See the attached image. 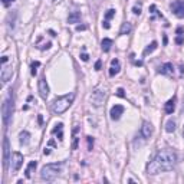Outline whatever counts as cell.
I'll list each match as a JSON object with an SVG mask.
<instances>
[{
	"label": "cell",
	"mask_w": 184,
	"mask_h": 184,
	"mask_svg": "<svg viewBox=\"0 0 184 184\" xmlns=\"http://www.w3.org/2000/svg\"><path fill=\"white\" fill-rule=\"evenodd\" d=\"M85 29H86L85 25H79V26H76V30H78V32H81V30H85Z\"/></svg>",
	"instance_id": "35"
},
{
	"label": "cell",
	"mask_w": 184,
	"mask_h": 184,
	"mask_svg": "<svg viewBox=\"0 0 184 184\" xmlns=\"http://www.w3.org/2000/svg\"><path fill=\"white\" fill-rule=\"evenodd\" d=\"M124 114V106L122 105H114L111 108V112H109V115H111L112 119H119V117Z\"/></svg>",
	"instance_id": "12"
},
{
	"label": "cell",
	"mask_w": 184,
	"mask_h": 184,
	"mask_svg": "<svg viewBox=\"0 0 184 184\" xmlns=\"http://www.w3.org/2000/svg\"><path fill=\"white\" fill-rule=\"evenodd\" d=\"M51 42H46L45 45H42V46H39V49H42V51H45V49H49V48H51Z\"/></svg>",
	"instance_id": "29"
},
{
	"label": "cell",
	"mask_w": 184,
	"mask_h": 184,
	"mask_svg": "<svg viewBox=\"0 0 184 184\" xmlns=\"http://www.w3.org/2000/svg\"><path fill=\"white\" fill-rule=\"evenodd\" d=\"M39 66H40V62H38V60H36V62H32V75H36V72H38L36 68H39Z\"/></svg>",
	"instance_id": "25"
},
{
	"label": "cell",
	"mask_w": 184,
	"mask_h": 184,
	"mask_svg": "<svg viewBox=\"0 0 184 184\" xmlns=\"http://www.w3.org/2000/svg\"><path fill=\"white\" fill-rule=\"evenodd\" d=\"M19 141L22 145H27L29 144V141H30V134L27 131H22L19 135Z\"/></svg>",
	"instance_id": "16"
},
{
	"label": "cell",
	"mask_w": 184,
	"mask_h": 184,
	"mask_svg": "<svg viewBox=\"0 0 184 184\" xmlns=\"http://www.w3.org/2000/svg\"><path fill=\"white\" fill-rule=\"evenodd\" d=\"M73 99H75V94H73V92H71V94H66V95H63V97H59L58 99H55V101H53L52 111L55 112V114H58V115L63 114V112H65L69 106L72 105Z\"/></svg>",
	"instance_id": "2"
},
{
	"label": "cell",
	"mask_w": 184,
	"mask_h": 184,
	"mask_svg": "<svg viewBox=\"0 0 184 184\" xmlns=\"http://www.w3.org/2000/svg\"><path fill=\"white\" fill-rule=\"evenodd\" d=\"M12 75H13V68L12 66H6V63L3 65V69H2V82L6 84L9 79H12Z\"/></svg>",
	"instance_id": "11"
},
{
	"label": "cell",
	"mask_w": 184,
	"mask_h": 184,
	"mask_svg": "<svg viewBox=\"0 0 184 184\" xmlns=\"http://www.w3.org/2000/svg\"><path fill=\"white\" fill-rule=\"evenodd\" d=\"M12 114H13V95L9 94V97L3 101V105H2V115H3V124H5V127L9 125V121L12 118Z\"/></svg>",
	"instance_id": "4"
},
{
	"label": "cell",
	"mask_w": 184,
	"mask_h": 184,
	"mask_svg": "<svg viewBox=\"0 0 184 184\" xmlns=\"http://www.w3.org/2000/svg\"><path fill=\"white\" fill-rule=\"evenodd\" d=\"M81 59L84 60V62H86V60L89 59V56H88V55H86V53H82V55H81Z\"/></svg>",
	"instance_id": "32"
},
{
	"label": "cell",
	"mask_w": 184,
	"mask_h": 184,
	"mask_svg": "<svg viewBox=\"0 0 184 184\" xmlns=\"http://www.w3.org/2000/svg\"><path fill=\"white\" fill-rule=\"evenodd\" d=\"M183 132H184V128H183Z\"/></svg>",
	"instance_id": "43"
},
{
	"label": "cell",
	"mask_w": 184,
	"mask_h": 184,
	"mask_svg": "<svg viewBox=\"0 0 184 184\" xmlns=\"http://www.w3.org/2000/svg\"><path fill=\"white\" fill-rule=\"evenodd\" d=\"M62 128H63V124H58L55 128H53V134H58V137H59V140L62 141L63 140V134H62Z\"/></svg>",
	"instance_id": "22"
},
{
	"label": "cell",
	"mask_w": 184,
	"mask_h": 184,
	"mask_svg": "<svg viewBox=\"0 0 184 184\" xmlns=\"http://www.w3.org/2000/svg\"><path fill=\"white\" fill-rule=\"evenodd\" d=\"M81 20V12H72L68 17V23H78Z\"/></svg>",
	"instance_id": "18"
},
{
	"label": "cell",
	"mask_w": 184,
	"mask_h": 184,
	"mask_svg": "<svg viewBox=\"0 0 184 184\" xmlns=\"http://www.w3.org/2000/svg\"><path fill=\"white\" fill-rule=\"evenodd\" d=\"M102 26L105 27V29H109L111 25H109V22H108V20H104V22H102Z\"/></svg>",
	"instance_id": "31"
},
{
	"label": "cell",
	"mask_w": 184,
	"mask_h": 184,
	"mask_svg": "<svg viewBox=\"0 0 184 184\" xmlns=\"http://www.w3.org/2000/svg\"><path fill=\"white\" fill-rule=\"evenodd\" d=\"M119 69H121L119 60L118 59H112L111 60V68H109V76H115V75L119 72Z\"/></svg>",
	"instance_id": "13"
},
{
	"label": "cell",
	"mask_w": 184,
	"mask_h": 184,
	"mask_svg": "<svg viewBox=\"0 0 184 184\" xmlns=\"http://www.w3.org/2000/svg\"><path fill=\"white\" fill-rule=\"evenodd\" d=\"M177 161V154L171 150H163L155 155V158L152 160L151 163L147 167L148 174L155 176L158 173H163V171H170Z\"/></svg>",
	"instance_id": "1"
},
{
	"label": "cell",
	"mask_w": 184,
	"mask_h": 184,
	"mask_svg": "<svg viewBox=\"0 0 184 184\" xmlns=\"http://www.w3.org/2000/svg\"><path fill=\"white\" fill-rule=\"evenodd\" d=\"M38 88H39V95L42 97V99H46L48 95H49V86H48V82L46 79H40L39 84H38Z\"/></svg>",
	"instance_id": "10"
},
{
	"label": "cell",
	"mask_w": 184,
	"mask_h": 184,
	"mask_svg": "<svg viewBox=\"0 0 184 184\" xmlns=\"http://www.w3.org/2000/svg\"><path fill=\"white\" fill-rule=\"evenodd\" d=\"M104 99H105V92L99 91V89H95V91L89 95V101H91L95 106L102 105V104H104Z\"/></svg>",
	"instance_id": "5"
},
{
	"label": "cell",
	"mask_w": 184,
	"mask_h": 184,
	"mask_svg": "<svg viewBox=\"0 0 184 184\" xmlns=\"http://www.w3.org/2000/svg\"><path fill=\"white\" fill-rule=\"evenodd\" d=\"M171 10L177 17H184V2L183 0H176L171 3Z\"/></svg>",
	"instance_id": "6"
},
{
	"label": "cell",
	"mask_w": 184,
	"mask_h": 184,
	"mask_svg": "<svg viewBox=\"0 0 184 184\" xmlns=\"http://www.w3.org/2000/svg\"><path fill=\"white\" fill-rule=\"evenodd\" d=\"M53 2H59V0H53Z\"/></svg>",
	"instance_id": "42"
},
{
	"label": "cell",
	"mask_w": 184,
	"mask_h": 184,
	"mask_svg": "<svg viewBox=\"0 0 184 184\" xmlns=\"http://www.w3.org/2000/svg\"><path fill=\"white\" fill-rule=\"evenodd\" d=\"M132 12H134V14H141V6H140V5H138V6H134Z\"/></svg>",
	"instance_id": "28"
},
{
	"label": "cell",
	"mask_w": 184,
	"mask_h": 184,
	"mask_svg": "<svg viewBox=\"0 0 184 184\" xmlns=\"http://www.w3.org/2000/svg\"><path fill=\"white\" fill-rule=\"evenodd\" d=\"M14 0H2V3H3V5H5V6H9V5H10V3H13Z\"/></svg>",
	"instance_id": "33"
},
{
	"label": "cell",
	"mask_w": 184,
	"mask_h": 184,
	"mask_svg": "<svg viewBox=\"0 0 184 184\" xmlns=\"http://www.w3.org/2000/svg\"><path fill=\"white\" fill-rule=\"evenodd\" d=\"M157 49V42L154 40V42H151V45H148L147 48L144 49V56L145 55H148V53H151V52H154Z\"/></svg>",
	"instance_id": "23"
},
{
	"label": "cell",
	"mask_w": 184,
	"mask_h": 184,
	"mask_svg": "<svg viewBox=\"0 0 184 184\" xmlns=\"http://www.w3.org/2000/svg\"><path fill=\"white\" fill-rule=\"evenodd\" d=\"M62 173V164H46L43 165V168L40 171V177L42 180L46 181H52L53 178H56Z\"/></svg>",
	"instance_id": "3"
},
{
	"label": "cell",
	"mask_w": 184,
	"mask_h": 184,
	"mask_svg": "<svg viewBox=\"0 0 184 184\" xmlns=\"http://www.w3.org/2000/svg\"><path fill=\"white\" fill-rule=\"evenodd\" d=\"M117 95H118V97H121V98H124V97H125L124 89H122V88H118V91H117Z\"/></svg>",
	"instance_id": "30"
},
{
	"label": "cell",
	"mask_w": 184,
	"mask_h": 184,
	"mask_svg": "<svg viewBox=\"0 0 184 184\" xmlns=\"http://www.w3.org/2000/svg\"><path fill=\"white\" fill-rule=\"evenodd\" d=\"M9 155H10V147H9V138L5 137L3 140V167L5 170H7V165H9Z\"/></svg>",
	"instance_id": "8"
},
{
	"label": "cell",
	"mask_w": 184,
	"mask_h": 184,
	"mask_svg": "<svg viewBox=\"0 0 184 184\" xmlns=\"http://www.w3.org/2000/svg\"><path fill=\"white\" fill-rule=\"evenodd\" d=\"M101 66H102V62H101V60H98V62L95 63V69H97V71H99V69H101Z\"/></svg>",
	"instance_id": "34"
},
{
	"label": "cell",
	"mask_w": 184,
	"mask_h": 184,
	"mask_svg": "<svg viewBox=\"0 0 184 184\" xmlns=\"http://www.w3.org/2000/svg\"><path fill=\"white\" fill-rule=\"evenodd\" d=\"M173 72H174V66H173V63H170V62L164 63V65L160 68V73H163V75H171Z\"/></svg>",
	"instance_id": "14"
},
{
	"label": "cell",
	"mask_w": 184,
	"mask_h": 184,
	"mask_svg": "<svg viewBox=\"0 0 184 184\" xmlns=\"http://www.w3.org/2000/svg\"><path fill=\"white\" fill-rule=\"evenodd\" d=\"M115 16V10L114 9H109V10H106V13H105V20H109L111 17H114Z\"/></svg>",
	"instance_id": "24"
},
{
	"label": "cell",
	"mask_w": 184,
	"mask_h": 184,
	"mask_svg": "<svg viewBox=\"0 0 184 184\" xmlns=\"http://www.w3.org/2000/svg\"><path fill=\"white\" fill-rule=\"evenodd\" d=\"M183 32H184L183 27H178V29H177V33H178V35H180V33H183Z\"/></svg>",
	"instance_id": "39"
},
{
	"label": "cell",
	"mask_w": 184,
	"mask_h": 184,
	"mask_svg": "<svg viewBox=\"0 0 184 184\" xmlns=\"http://www.w3.org/2000/svg\"><path fill=\"white\" fill-rule=\"evenodd\" d=\"M135 65H137V66H141V65H143V62H141V60H137V62H135Z\"/></svg>",
	"instance_id": "41"
},
{
	"label": "cell",
	"mask_w": 184,
	"mask_h": 184,
	"mask_svg": "<svg viewBox=\"0 0 184 184\" xmlns=\"http://www.w3.org/2000/svg\"><path fill=\"white\" fill-rule=\"evenodd\" d=\"M43 154H45V155H49V154H51V150H49V148H45V150H43Z\"/></svg>",
	"instance_id": "38"
},
{
	"label": "cell",
	"mask_w": 184,
	"mask_h": 184,
	"mask_svg": "<svg viewBox=\"0 0 184 184\" xmlns=\"http://www.w3.org/2000/svg\"><path fill=\"white\" fill-rule=\"evenodd\" d=\"M38 121H39V124H42V122H43V118H42V115H39V117H38Z\"/></svg>",
	"instance_id": "40"
},
{
	"label": "cell",
	"mask_w": 184,
	"mask_h": 184,
	"mask_svg": "<svg viewBox=\"0 0 184 184\" xmlns=\"http://www.w3.org/2000/svg\"><path fill=\"white\" fill-rule=\"evenodd\" d=\"M111 46H112V40L111 39H108V38L102 39V42H101V48H102V51H104V52H109Z\"/></svg>",
	"instance_id": "19"
},
{
	"label": "cell",
	"mask_w": 184,
	"mask_h": 184,
	"mask_svg": "<svg viewBox=\"0 0 184 184\" xmlns=\"http://www.w3.org/2000/svg\"><path fill=\"white\" fill-rule=\"evenodd\" d=\"M76 147H78V138L75 137V140H73V144H72V148H73V150H76Z\"/></svg>",
	"instance_id": "36"
},
{
	"label": "cell",
	"mask_w": 184,
	"mask_h": 184,
	"mask_svg": "<svg viewBox=\"0 0 184 184\" xmlns=\"http://www.w3.org/2000/svg\"><path fill=\"white\" fill-rule=\"evenodd\" d=\"M176 43H177V45H183L184 43V36H181V35L177 36V38H176Z\"/></svg>",
	"instance_id": "26"
},
{
	"label": "cell",
	"mask_w": 184,
	"mask_h": 184,
	"mask_svg": "<svg viewBox=\"0 0 184 184\" xmlns=\"http://www.w3.org/2000/svg\"><path fill=\"white\" fill-rule=\"evenodd\" d=\"M152 132H154L152 125L150 124L148 121H144V122H143V127H141V135L144 137V140H148V138L152 135Z\"/></svg>",
	"instance_id": "9"
},
{
	"label": "cell",
	"mask_w": 184,
	"mask_h": 184,
	"mask_svg": "<svg viewBox=\"0 0 184 184\" xmlns=\"http://www.w3.org/2000/svg\"><path fill=\"white\" fill-rule=\"evenodd\" d=\"M7 60H9V58L7 56H2V63L5 65V63H7Z\"/></svg>",
	"instance_id": "37"
},
{
	"label": "cell",
	"mask_w": 184,
	"mask_h": 184,
	"mask_svg": "<svg viewBox=\"0 0 184 184\" xmlns=\"http://www.w3.org/2000/svg\"><path fill=\"white\" fill-rule=\"evenodd\" d=\"M22 164H23V155H22L19 151H14L13 155H12V170H13L14 173L19 171Z\"/></svg>",
	"instance_id": "7"
},
{
	"label": "cell",
	"mask_w": 184,
	"mask_h": 184,
	"mask_svg": "<svg viewBox=\"0 0 184 184\" xmlns=\"http://www.w3.org/2000/svg\"><path fill=\"white\" fill-rule=\"evenodd\" d=\"M131 23H128V22H125V23H122V26H121V30H119V35H127V33L131 32Z\"/></svg>",
	"instance_id": "20"
},
{
	"label": "cell",
	"mask_w": 184,
	"mask_h": 184,
	"mask_svg": "<svg viewBox=\"0 0 184 184\" xmlns=\"http://www.w3.org/2000/svg\"><path fill=\"white\" fill-rule=\"evenodd\" d=\"M164 109L167 114H173V112L176 111V98L170 99V101H167V104H165Z\"/></svg>",
	"instance_id": "15"
},
{
	"label": "cell",
	"mask_w": 184,
	"mask_h": 184,
	"mask_svg": "<svg viewBox=\"0 0 184 184\" xmlns=\"http://www.w3.org/2000/svg\"><path fill=\"white\" fill-rule=\"evenodd\" d=\"M165 131L167 132H174L176 131V121L174 119H168L165 124Z\"/></svg>",
	"instance_id": "21"
},
{
	"label": "cell",
	"mask_w": 184,
	"mask_h": 184,
	"mask_svg": "<svg viewBox=\"0 0 184 184\" xmlns=\"http://www.w3.org/2000/svg\"><path fill=\"white\" fill-rule=\"evenodd\" d=\"M86 140H88V148H89V150H92V147H94V138H92V137H86Z\"/></svg>",
	"instance_id": "27"
},
{
	"label": "cell",
	"mask_w": 184,
	"mask_h": 184,
	"mask_svg": "<svg viewBox=\"0 0 184 184\" xmlns=\"http://www.w3.org/2000/svg\"><path fill=\"white\" fill-rule=\"evenodd\" d=\"M36 165H38V163H36V161H30V163L27 164L26 170H25V176H26L27 178L32 177V173H33V170L36 168Z\"/></svg>",
	"instance_id": "17"
}]
</instances>
